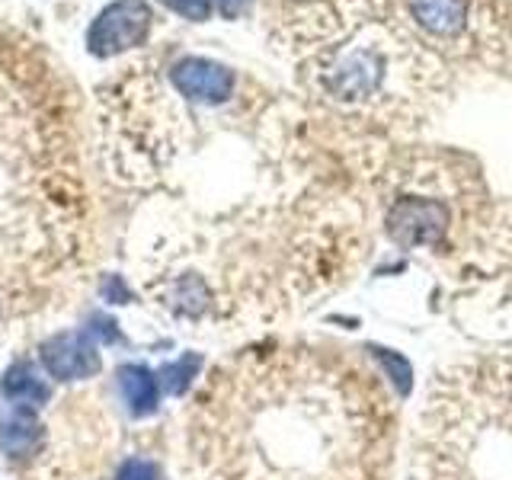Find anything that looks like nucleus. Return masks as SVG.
<instances>
[{"label": "nucleus", "instance_id": "nucleus-1", "mask_svg": "<svg viewBox=\"0 0 512 480\" xmlns=\"http://www.w3.org/2000/svg\"><path fill=\"white\" fill-rule=\"evenodd\" d=\"M199 404L205 480H391L397 407L343 349H250L218 368Z\"/></svg>", "mask_w": 512, "mask_h": 480}, {"label": "nucleus", "instance_id": "nucleus-2", "mask_svg": "<svg viewBox=\"0 0 512 480\" xmlns=\"http://www.w3.org/2000/svg\"><path fill=\"white\" fill-rule=\"evenodd\" d=\"M410 480H512V352L461 359L432 378Z\"/></svg>", "mask_w": 512, "mask_h": 480}, {"label": "nucleus", "instance_id": "nucleus-3", "mask_svg": "<svg viewBox=\"0 0 512 480\" xmlns=\"http://www.w3.org/2000/svg\"><path fill=\"white\" fill-rule=\"evenodd\" d=\"M400 23L439 48L477 45V0H397Z\"/></svg>", "mask_w": 512, "mask_h": 480}, {"label": "nucleus", "instance_id": "nucleus-4", "mask_svg": "<svg viewBox=\"0 0 512 480\" xmlns=\"http://www.w3.org/2000/svg\"><path fill=\"white\" fill-rule=\"evenodd\" d=\"M151 29V10L144 0H116L93 20L87 32V45L93 55L109 58L125 48H135L144 42Z\"/></svg>", "mask_w": 512, "mask_h": 480}, {"label": "nucleus", "instance_id": "nucleus-5", "mask_svg": "<svg viewBox=\"0 0 512 480\" xmlns=\"http://www.w3.org/2000/svg\"><path fill=\"white\" fill-rule=\"evenodd\" d=\"M42 365L58 381H80L100 372V352H96L90 333L68 330L42 346Z\"/></svg>", "mask_w": 512, "mask_h": 480}, {"label": "nucleus", "instance_id": "nucleus-6", "mask_svg": "<svg viewBox=\"0 0 512 480\" xmlns=\"http://www.w3.org/2000/svg\"><path fill=\"white\" fill-rule=\"evenodd\" d=\"M176 90L199 103H224L234 93V71L208 58H186L170 71Z\"/></svg>", "mask_w": 512, "mask_h": 480}, {"label": "nucleus", "instance_id": "nucleus-7", "mask_svg": "<svg viewBox=\"0 0 512 480\" xmlns=\"http://www.w3.org/2000/svg\"><path fill=\"white\" fill-rule=\"evenodd\" d=\"M45 429L36 420L32 407L10 404L7 413L0 416V452L10 458H29L42 448Z\"/></svg>", "mask_w": 512, "mask_h": 480}, {"label": "nucleus", "instance_id": "nucleus-8", "mask_svg": "<svg viewBox=\"0 0 512 480\" xmlns=\"http://www.w3.org/2000/svg\"><path fill=\"white\" fill-rule=\"evenodd\" d=\"M0 391H4L10 404H23V407H42L52 397V388H48V381L39 375V368L32 362H13L4 372Z\"/></svg>", "mask_w": 512, "mask_h": 480}, {"label": "nucleus", "instance_id": "nucleus-9", "mask_svg": "<svg viewBox=\"0 0 512 480\" xmlns=\"http://www.w3.org/2000/svg\"><path fill=\"white\" fill-rule=\"evenodd\" d=\"M119 381V394L128 404L135 416H148L157 410V400H160V384L157 378L148 372L144 365H122L116 372Z\"/></svg>", "mask_w": 512, "mask_h": 480}, {"label": "nucleus", "instance_id": "nucleus-10", "mask_svg": "<svg viewBox=\"0 0 512 480\" xmlns=\"http://www.w3.org/2000/svg\"><path fill=\"white\" fill-rule=\"evenodd\" d=\"M196 368H199V356H183L180 362H173V365H167L164 372H160V378H157V384L160 388H167L170 394H180L186 384H189V378L196 375Z\"/></svg>", "mask_w": 512, "mask_h": 480}, {"label": "nucleus", "instance_id": "nucleus-11", "mask_svg": "<svg viewBox=\"0 0 512 480\" xmlns=\"http://www.w3.org/2000/svg\"><path fill=\"white\" fill-rule=\"evenodd\" d=\"M164 4L173 13H180V16H186V20H196V23L208 20V16H212V10H215L212 0H164Z\"/></svg>", "mask_w": 512, "mask_h": 480}, {"label": "nucleus", "instance_id": "nucleus-12", "mask_svg": "<svg viewBox=\"0 0 512 480\" xmlns=\"http://www.w3.org/2000/svg\"><path fill=\"white\" fill-rule=\"evenodd\" d=\"M116 480H160V468L154 461H144V458H132V461H125Z\"/></svg>", "mask_w": 512, "mask_h": 480}, {"label": "nucleus", "instance_id": "nucleus-13", "mask_svg": "<svg viewBox=\"0 0 512 480\" xmlns=\"http://www.w3.org/2000/svg\"><path fill=\"white\" fill-rule=\"evenodd\" d=\"M93 324H100V327H96V333H100L103 340H119V330H116V324H112V320H106V317H93Z\"/></svg>", "mask_w": 512, "mask_h": 480}, {"label": "nucleus", "instance_id": "nucleus-14", "mask_svg": "<svg viewBox=\"0 0 512 480\" xmlns=\"http://www.w3.org/2000/svg\"><path fill=\"white\" fill-rule=\"evenodd\" d=\"M212 4L221 10V13H228V16H234V13H240V7L247 4V0H212Z\"/></svg>", "mask_w": 512, "mask_h": 480}]
</instances>
